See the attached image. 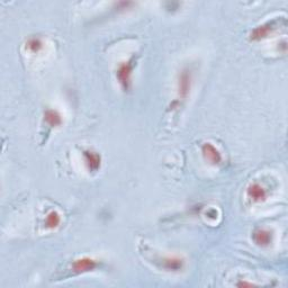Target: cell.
Here are the masks:
<instances>
[{
	"instance_id": "cell-9",
	"label": "cell",
	"mask_w": 288,
	"mask_h": 288,
	"mask_svg": "<svg viewBox=\"0 0 288 288\" xmlns=\"http://www.w3.org/2000/svg\"><path fill=\"white\" fill-rule=\"evenodd\" d=\"M252 239L259 247H268L273 242V233L267 229H258L253 232Z\"/></svg>"
},
{
	"instance_id": "cell-8",
	"label": "cell",
	"mask_w": 288,
	"mask_h": 288,
	"mask_svg": "<svg viewBox=\"0 0 288 288\" xmlns=\"http://www.w3.org/2000/svg\"><path fill=\"white\" fill-rule=\"evenodd\" d=\"M83 155L87 169L89 171H97L99 169L101 165V158L97 152L91 150H86L84 151Z\"/></svg>"
},
{
	"instance_id": "cell-2",
	"label": "cell",
	"mask_w": 288,
	"mask_h": 288,
	"mask_svg": "<svg viewBox=\"0 0 288 288\" xmlns=\"http://www.w3.org/2000/svg\"><path fill=\"white\" fill-rule=\"evenodd\" d=\"M193 85V72L189 68L182 69L178 75L177 90L179 100H185L188 98Z\"/></svg>"
},
{
	"instance_id": "cell-7",
	"label": "cell",
	"mask_w": 288,
	"mask_h": 288,
	"mask_svg": "<svg viewBox=\"0 0 288 288\" xmlns=\"http://www.w3.org/2000/svg\"><path fill=\"white\" fill-rule=\"evenodd\" d=\"M202 152H203V155L205 159L212 165H215V166L220 165L223 160L222 154L219 151V149H217L214 144H212L210 142L203 144Z\"/></svg>"
},
{
	"instance_id": "cell-6",
	"label": "cell",
	"mask_w": 288,
	"mask_h": 288,
	"mask_svg": "<svg viewBox=\"0 0 288 288\" xmlns=\"http://www.w3.org/2000/svg\"><path fill=\"white\" fill-rule=\"evenodd\" d=\"M267 190L259 182H253L249 185L247 188V196L253 203H261L267 199Z\"/></svg>"
},
{
	"instance_id": "cell-3",
	"label": "cell",
	"mask_w": 288,
	"mask_h": 288,
	"mask_svg": "<svg viewBox=\"0 0 288 288\" xmlns=\"http://www.w3.org/2000/svg\"><path fill=\"white\" fill-rule=\"evenodd\" d=\"M99 263L98 260H96L91 257H81L75 259L71 265V271L74 275H80V274H86L94 271L95 269L98 268Z\"/></svg>"
},
{
	"instance_id": "cell-4",
	"label": "cell",
	"mask_w": 288,
	"mask_h": 288,
	"mask_svg": "<svg viewBox=\"0 0 288 288\" xmlns=\"http://www.w3.org/2000/svg\"><path fill=\"white\" fill-rule=\"evenodd\" d=\"M277 27H278V25H277L276 20L267 21V23H265L263 25H259L255 27L254 30H252L251 33H250V40L261 41V40L267 39L268 36H270L274 33Z\"/></svg>"
},
{
	"instance_id": "cell-12",
	"label": "cell",
	"mask_w": 288,
	"mask_h": 288,
	"mask_svg": "<svg viewBox=\"0 0 288 288\" xmlns=\"http://www.w3.org/2000/svg\"><path fill=\"white\" fill-rule=\"evenodd\" d=\"M26 48L31 53H40L43 48H44V42L41 39V37H31L29 41L26 42Z\"/></svg>"
},
{
	"instance_id": "cell-10",
	"label": "cell",
	"mask_w": 288,
	"mask_h": 288,
	"mask_svg": "<svg viewBox=\"0 0 288 288\" xmlns=\"http://www.w3.org/2000/svg\"><path fill=\"white\" fill-rule=\"evenodd\" d=\"M44 121L48 126L59 127L63 123L62 115L57 110H47L44 113Z\"/></svg>"
},
{
	"instance_id": "cell-11",
	"label": "cell",
	"mask_w": 288,
	"mask_h": 288,
	"mask_svg": "<svg viewBox=\"0 0 288 288\" xmlns=\"http://www.w3.org/2000/svg\"><path fill=\"white\" fill-rule=\"evenodd\" d=\"M61 224V215L58 211H51L46 214L44 220V226L48 230L57 229V227Z\"/></svg>"
},
{
	"instance_id": "cell-5",
	"label": "cell",
	"mask_w": 288,
	"mask_h": 288,
	"mask_svg": "<svg viewBox=\"0 0 288 288\" xmlns=\"http://www.w3.org/2000/svg\"><path fill=\"white\" fill-rule=\"evenodd\" d=\"M161 267L171 273H178L185 268V260L179 255H164L159 258Z\"/></svg>"
},
{
	"instance_id": "cell-1",
	"label": "cell",
	"mask_w": 288,
	"mask_h": 288,
	"mask_svg": "<svg viewBox=\"0 0 288 288\" xmlns=\"http://www.w3.org/2000/svg\"><path fill=\"white\" fill-rule=\"evenodd\" d=\"M134 69V60H127L119 64L116 70V78L122 88L126 91L132 86V74Z\"/></svg>"
},
{
	"instance_id": "cell-13",
	"label": "cell",
	"mask_w": 288,
	"mask_h": 288,
	"mask_svg": "<svg viewBox=\"0 0 288 288\" xmlns=\"http://www.w3.org/2000/svg\"><path fill=\"white\" fill-rule=\"evenodd\" d=\"M237 286H238V287H255L257 285L253 284V282H251V281L241 280V281H239V282H238Z\"/></svg>"
}]
</instances>
